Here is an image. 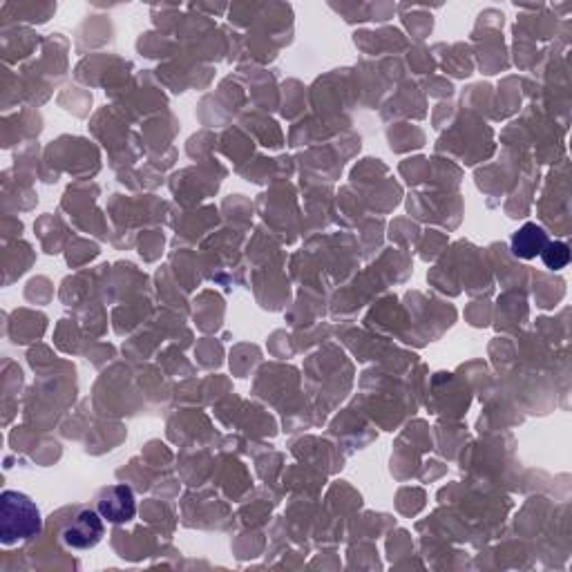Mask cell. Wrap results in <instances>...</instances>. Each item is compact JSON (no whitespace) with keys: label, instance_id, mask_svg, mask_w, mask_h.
Wrapping results in <instances>:
<instances>
[{"label":"cell","instance_id":"6da1fadb","mask_svg":"<svg viewBox=\"0 0 572 572\" xmlns=\"http://www.w3.org/2000/svg\"><path fill=\"white\" fill-rule=\"evenodd\" d=\"M43 530V519L36 503L23 492L7 490L0 503V537L5 546L27 541Z\"/></svg>","mask_w":572,"mask_h":572},{"label":"cell","instance_id":"7a4b0ae2","mask_svg":"<svg viewBox=\"0 0 572 572\" xmlns=\"http://www.w3.org/2000/svg\"><path fill=\"white\" fill-rule=\"evenodd\" d=\"M103 539V517L99 510L83 508L65 523L61 530V541L70 550H92Z\"/></svg>","mask_w":572,"mask_h":572},{"label":"cell","instance_id":"3957f363","mask_svg":"<svg viewBox=\"0 0 572 572\" xmlns=\"http://www.w3.org/2000/svg\"><path fill=\"white\" fill-rule=\"evenodd\" d=\"M97 510L101 517L110 523H128L135 519L137 514L135 492H132L128 485H110V488L101 490L97 499Z\"/></svg>","mask_w":572,"mask_h":572},{"label":"cell","instance_id":"277c9868","mask_svg":"<svg viewBox=\"0 0 572 572\" xmlns=\"http://www.w3.org/2000/svg\"><path fill=\"white\" fill-rule=\"evenodd\" d=\"M548 242V233L539 224L528 222L512 235V253L521 260H535L546 249Z\"/></svg>","mask_w":572,"mask_h":572},{"label":"cell","instance_id":"5b68a950","mask_svg":"<svg viewBox=\"0 0 572 572\" xmlns=\"http://www.w3.org/2000/svg\"><path fill=\"white\" fill-rule=\"evenodd\" d=\"M541 260L552 271H561L570 264V246L566 242H548L546 249L541 251Z\"/></svg>","mask_w":572,"mask_h":572}]
</instances>
